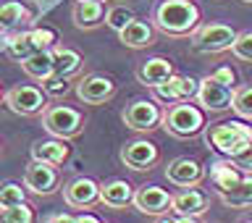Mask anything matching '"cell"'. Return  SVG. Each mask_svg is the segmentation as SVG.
I'll return each instance as SVG.
<instances>
[{"label": "cell", "instance_id": "cell-3", "mask_svg": "<svg viewBox=\"0 0 252 223\" xmlns=\"http://www.w3.org/2000/svg\"><path fill=\"white\" fill-rule=\"evenodd\" d=\"M42 126L58 139H76L84 131V116L68 105H47L42 110Z\"/></svg>", "mask_w": 252, "mask_h": 223}, {"label": "cell", "instance_id": "cell-38", "mask_svg": "<svg viewBox=\"0 0 252 223\" xmlns=\"http://www.w3.org/2000/svg\"><path fill=\"white\" fill-rule=\"evenodd\" d=\"M47 221H50V223H61V221H74V218H71V216H50Z\"/></svg>", "mask_w": 252, "mask_h": 223}, {"label": "cell", "instance_id": "cell-13", "mask_svg": "<svg viewBox=\"0 0 252 223\" xmlns=\"http://www.w3.org/2000/svg\"><path fill=\"white\" fill-rule=\"evenodd\" d=\"M113 95H116L113 79L102 74H90L76 84V97L87 105H105L108 100H113Z\"/></svg>", "mask_w": 252, "mask_h": 223}, {"label": "cell", "instance_id": "cell-25", "mask_svg": "<svg viewBox=\"0 0 252 223\" xmlns=\"http://www.w3.org/2000/svg\"><path fill=\"white\" fill-rule=\"evenodd\" d=\"M53 63H55V76H74L82 68V55L71 47H53Z\"/></svg>", "mask_w": 252, "mask_h": 223}, {"label": "cell", "instance_id": "cell-24", "mask_svg": "<svg viewBox=\"0 0 252 223\" xmlns=\"http://www.w3.org/2000/svg\"><path fill=\"white\" fill-rule=\"evenodd\" d=\"M29 19H32L29 11L19 3V0H8V3L0 5V34H11V32H16Z\"/></svg>", "mask_w": 252, "mask_h": 223}, {"label": "cell", "instance_id": "cell-10", "mask_svg": "<svg viewBox=\"0 0 252 223\" xmlns=\"http://www.w3.org/2000/svg\"><path fill=\"white\" fill-rule=\"evenodd\" d=\"M208 210V194L194 187H181L179 194H171L173 221H200Z\"/></svg>", "mask_w": 252, "mask_h": 223}, {"label": "cell", "instance_id": "cell-17", "mask_svg": "<svg viewBox=\"0 0 252 223\" xmlns=\"http://www.w3.org/2000/svg\"><path fill=\"white\" fill-rule=\"evenodd\" d=\"M100 202L105 208L121 210V208L134 202V187L124 179H110L105 184H100Z\"/></svg>", "mask_w": 252, "mask_h": 223}, {"label": "cell", "instance_id": "cell-29", "mask_svg": "<svg viewBox=\"0 0 252 223\" xmlns=\"http://www.w3.org/2000/svg\"><path fill=\"white\" fill-rule=\"evenodd\" d=\"M0 221L3 223H32L34 221V210L27 202H19V205H11V208L0 210Z\"/></svg>", "mask_w": 252, "mask_h": 223}, {"label": "cell", "instance_id": "cell-16", "mask_svg": "<svg viewBox=\"0 0 252 223\" xmlns=\"http://www.w3.org/2000/svg\"><path fill=\"white\" fill-rule=\"evenodd\" d=\"M197 87H200V82H194L192 76L171 74L163 84L155 87V95L165 102H181V100H192L197 95Z\"/></svg>", "mask_w": 252, "mask_h": 223}, {"label": "cell", "instance_id": "cell-1", "mask_svg": "<svg viewBox=\"0 0 252 223\" xmlns=\"http://www.w3.org/2000/svg\"><path fill=\"white\" fill-rule=\"evenodd\" d=\"M153 24L168 37H189L200 27V8L192 0H163L153 11Z\"/></svg>", "mask_w": 252, "mask_h": 223}, {"label": "cell", "instance_id": "cell-5", "mask_svg": "<svg viewBox=\"0 0 252 223\" xmlns=\"http://www.w3.org/2000/svg\"><path fill=\"white\" fill-rule=\"evenodd\" d=\"M236 39V32L228 27V24H202L192 32V45L197 53H226L231 50Z\"/></svg>", "mask_w": 252, "mask_h": 223}, {"label": "cell", "instance_id": "cell-32", "mask_svg": "<svg viewBox=\"0 0 252 223\" xmlns=\"http://www.w3.org/2000/svg\"><path fill=\"white\" fill-rule=\"evenodd\" d=\"M131 19H134V13H131V8H126V5H113L105 11V24L113 32H121Z\"/></svg>", "mask_w": 252, "mask_h": 223}, {"label": "cell", "instance_id": "cell-18", "mask_svg": "<svg viewBox=\"0 0 252 223\" xmlns=\"http://www.w3.org/2000/svg\"><path fill=\"white\" fill-rule=\"evenodd\" d=\"M71 19L79 29H94L105 19V5L102 0H76L71 8Z\"/></svg>", "mask_w": 252, "mask_h": 223}, {"label": "cell", "instance_id": "cell-28", "mask_svg": "<svg viewBox=\"0 0 252 223\" xmlns=\"http://www.w3.org/2000/svg\"><path fill=\"white\" fill-rule=\"evenodd\" d=\"M19 202H27V187L16 184V181H3L0 184V210Z\"/></svg>", "mask_w": 252, "mask_h": 223}, {"label": "cell", "instance_id": "cell-7", "mask_svg": "<svg viewBox=\"0 0 252 223\" xmlns=\"http://www.w3.org/2000/svg\"><path fill=\"white\" fill-rule=\"evenodd\" d=\"M208 142L218 150V153H223L228 158V155H234L236 150H242L244 145L252 142V129L239 124V121L220 124V126H213L208 131Z\"/></svg>", "mask_w": 252, "mask_h": 223}, {"label": "cell", "instance_id": "cell-36", "mask_svg": "<svg viewBox=\"0 0 252 223\" xmlns=\"http://www.w3.org/2000/svg\"><path fill=\"white\" fill-rule=\"evenodd\" d=\"M213 76H216L218 79V82H223V84H228V87H234V79H236V74H234V71L231 68H218L216 71V74H213Z\"/></svg>", "mask_w": 252, "mask_h": 223}, {"label": "cell", "instance_id": "cell-35", "mask_svg": "<svg viewBox=\"0 0 252 223\" xmlns=\"http://www.w3.org/2000/svg\"><path fill=\"white\" fill-rule=\"evenodd\" d=\"M45 90L50 92V95H66L68 92V76H50V79H45Z\"/></svg>", "mask_w": 252, "mask_h": 223}, {"label": "cell", "instance_id": "cell-8", "mask_svg": "<svg viewBox=\"0 0 252 223\" xmlns=\"http://www.w3.org/2000/svg\"><path fill=\"white\" fill-rule=\"evenodd\" d=\"M5 105L13 110L16 116H37L47 108L45 92L34 84H16L13 90L5 92Z\"/></svg>", "mask_w": 252, "mask_h": 223}, {"label": "cell", "instance_id": "cell-14", "mask_svg": "<svg viewBox=\"0 0 252 223\" xmlns=\"http://www.w3.org/2000/svg\"><path fill=\"white\" fill-rule=\"evenodd\" d=\"M158 160H160V153L147 139H134L121 147V163L131 171H150Z\"/></svg>", "mask_w": 252, "mask_h": 223}, {"label": "cell", "instance_id": "cell-4", "mask_svg": "<svg viewBox=\"0 0 252 223\" xmlns=\"http://www.w3.org/2000/svg\"><path fill=\"white\" fill-rule=\"evenodd\" d=\"M194 100H197V105L202 110H208V113H226V110H231V105H234V87L218 82V79L210 74V76L200 79Z\"/></svg>", "mask_w": 252, "mask_h": 223}, {"label": "cell", "instance_id": "cell-39", "mask_svg": "<svg viewBox=\"0 0 252 223\" xmlns=\"http://www.w3.org/2000/svg\"><path fill=\"white\" fill-rule=\"evenodd\" d=\"M244 3H252V0H244Z\"/></svg>", "mask_w": 252, "mask_h": 223}, {"label": "cell", "instance_id": "cell-37", "mask_svg": "<svg viewBox=\"0 0 252 223\" xmlns=\"http://www.w3.org/2000/svg\"><path fill=\"white\" fill-rule=\"evenodd\" d=\"M74 221H76V223H100V218H97V216H90V213H84V216H76Z\"/></svg>", "mask_w": 252, "mask_h": 223}, {"label": "cell", "instance_id": "cell-30", "mask_svg": "<svg viewBox=\"0 0 252 223\" xmlns=\"http://www.w3.org/2000/svg\"><path fill=\"white\" fill-rule=\"evenodd\" d=\"M231 110H236L242 118L252 121V87H234V105Z\"/></svg>", "mask_w": 252, "mask_h": 223}, {"label": "cell", "instance_id": "cell-21", "mask_svg": "<svg viewBox=\"0 0 252 223\" xmlns=\"http://www.w3.org/2000/svg\"><path fill=\"white\" fill-rule=\"evenodd\" d=\"M24 74L37 79V82H45L55 74V63H53V50H34L32 55L21 61Z\"/></svg>", "mask_w": 252, "mask_h": 223}, {"label": "cell", "instance_id": "cell-2", "mask_svg": "<svg viewBox=\"0 0 252 223\" xmlns=\"http://www.w3.org/2000/svg\"><path fill=\"white\" fill-rule=\"evenodd\" d=\"M163 129L176 139L197 137L205 129V113L202 108L192 105L189 100L173 102L168 110H163Z\"/></svg>", "mask_w": 252, "mask_h": 223}, {"label": "cell", "instance_id": "cell-15", "mask_svg": "<svg viewBox=\"0 0 252 223\" xmlns=\"http://www.w3.org/2000/svg\"><path fill=\"white\" fill-rule=\"evenodd\" d=\"M165 179L173 187H197L205 179V168L192 158H176L165 168Z\"/></svg>", "mask_w": 252, "mask_h": 223}, {"label": "cell", "instance_id": "cell-33", "mask_svg": "<svg viewBox=\"0 0 252 223\" xmlns=\"http://www.w3.org/2000/svg\"><path fill=\"white\" fill-rule=\"evenodd\" d=\"M231 53L239 61H252V32H242V34H236L234 45H231Z\"/></svg>", "mask_w": 252, "mask_h": 223}, {"label": "cell", "instance_id": "cell-11", "mask_svg": "<svg viewBox=\"0 0 252 223\" xmlns=\"http://www.w3.org/2000/svg\"><path fill=\"white\" fill-rule=\"evenodd\" d=\"M63 200L76 210H90L100 202V184L90 176H76L63 187Z\"/></svg>", "mask_w": 252, "mask_h": 223}, {"label": "cell", "instance_id": "cell-27", "mask_svg": "<svg viewBox=\"0 0 252 223\" xmlns=\"http://www.w3.org/2000/svg\"><path fill=\"white\" fill-rule=\"evenodd\" d=\"M210 179H213V184H216V189H228L242 176H239V168H236L234 163H216L210 171Z\"/></svg>", "mask_w": 252, "mask_h": 223}, {"label": "cell", "instance_id": "cell-41", "mask_svg": "<svg viewBox=\"0 0 252 223\" xmlns=\"http://www.w3.org/2000/svg\"><path fill=\"white\" fill-rule=\"evenodd\" d=\"M0 150H3V145H0Z\"/></svg>", "mask_w": 252, "mask_h": 223}, {"label": "cell", "instance_id": "cell-6", "mask_svg": "<svg viewBox=\"0 0 252 223\" xmlns=\"http://www.w3.org/2000/svg\"><path fill=\"white\" fill-rule=\"evenodd\" d=\"M24 187L27 192L37 194V197H50L58 192L61 187V173H58V165L53 163H45V160H34L27 165L24 171Z\"/></svg>", "mask_w": 252, "mask_h": 223}, {"label": "cell", "instance_id": "cell-19", "mask_svg": "<svg viewBox=\"0 0 252 223\" xmlns=\"http://www.w3.org/2000/svg\"><path fill=\"white\" fill-rule=\"evenodd\" d=\"M171 74H173V63L168 58H150V61H145L137 68L139 84L142 87H150V90H155L158 84H163Z\"/></svg>", "mask_w": 252, "mask_h": 223}, {"label": "cell", "instance_id": "cell-22", "mask_svg": "<svg viewBox=\"0 0 252 223\" xmlns=\"http://www.w3.org/2000/svg\"><path fill=\"white\" fill-rule=\"evenodd\" d=\"M32 158L34 160H45V163H53V165H63L68 160V147H66V139H39L32 145Z\"/></svg>", "mask_w": 252, "mask_h": 223}, {"label": "cell", "instance_id": "cell-26", "mask_svg": "<svg viewBox=\"0 0 252 223\" xmlns=\"http://www.w3.org/2000/svg\"><path fill=\"white\" fill-rule=\"evenodd\" d=\"M5 47H8V55L16 58V61H24L27 55H32V53L37 50L34 42H32V37H29V32H16V34H8Z\"/></svg>", "mask_w": 252, "mask_h": 223}, {"label": "cell", "instance_id": "cell-23", "mask_svg": "<svg viewBox=\"0 0 252 223\" xmlns=\"http://www.w3.org/2000/svg\"><path fill=\"white\" fill-rule=\"evenodd\" d=\"M218 197L226 208H252V173L242 176L228 189H218Z\"/></svg>", "mask_w": 252, "mask_h": 223}, {"label": "cell", "instance_id": "cell-9", "mask_svg": "<svg viewBox=\"0 0 252 223\" xmlns=\"http://www.w3.org/2000/svg\"><path fill=\"white\" fill-rule=\"evenodd\" d=\"M121 118H124V124L129 126L131 131L150 134V131H155L158 126L163 124V110L158 108L153 100H134L131 105H126Z\"/></svg>", "mask_w": 252, "mask_h": 223}, {"label": "cell", "instance_id": "cell-20", "mask_svg": "<svg viewBox=\"0 0 252 223\" xmlns=\"http://www.w3.org/2000/svg\"><path fill=\"white\" fill-rule=\"evenodd\" d=\"M118 39L121 45L131 47V50H142V47H150L155 39V32L147 21H139V19H131L126 27L118 32Z\"/></svg>", "mask_w": 252, "mask_h": 223}, {"label": "cell", "instance_id": "cell-34", "mask_svg": "<svg viewBox=\"0 0 252 223\" xmlns=\"http://www.w3.org/2000/svg\"><path fill=\"white\" fill-rule=\"evenodd\" d=\"M228 163H234L236 168L244 171V173H252V142L244 145L242 150H236L234 155H228Z\"/></svg>", "mask_w": 252, "mask_h": 223}, {"label": "cell", "instance_id": "cell-31", "mask_svg": "<svg viewBox=\"0 0 252 223\" xmlns=\"http://www.w3.org/2000/svg\"><path fill=\"white\" fill-rule=\"evenodd\" d=\"M29 37H32V42H34L37 50H53L55 42H58V32L50 29V27H34V29H29Z\"/></svg>", "mask_w": 252, "mask_h": 223}, {"label": "cell", "instance_id": "cell-40", "mask_svg": "<svg viewBox=\"0 0 252 223\" xmlns=\"http://www.w3.org/2000/svg\"><path fill=\"white\" fill-rule=\"evenodd\" d=\"M0 97H3V92H0Z\"/></svg>", "mask_w": 252, "mask_h": 223}, {"label": "cell", "instance_id": "cell-12", "mask_svg": "<svg viewBox=\"0 0 252 223\" xmlns=\"http://www.w3.org/2000/svg\"><path fill=\"white\" fill-rule=\"evenodd\" d=\"M134 208H137L142 216H150V218H163L165 213L171 210V194L165 189L150 184V187H139L134 192Z\"/></svg>", "mask_w": 252, "mask_h": 223}]
</instances>
